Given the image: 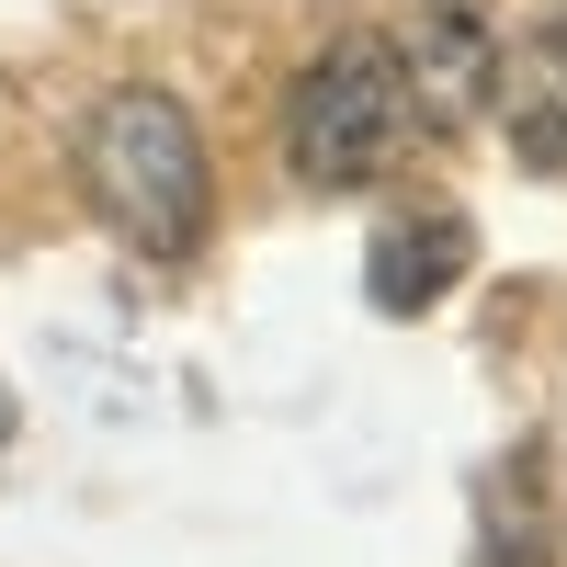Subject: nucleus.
I'll use <instances>...</instances> for the list:
<instances>
[{"label":"nucleus","instance_id":"5","mask_svg":"<svg viewBox=\"0 0 567 567\" xmlns=\"http://www.w3.org/2000/svg\"><path fill=\"white\" fill-rule=\"evenodd\" d=\"M374 307H386V318H420V307H432L443 296V284L465 272V227L454 216H432V205H420V216H386V227H374Z\"/></svg>","mask_w":567,"mask_h":567},{"label":"nucleus","instance_id":"2","mask_svg":"<svg viewBox=\"0 0 567 567\" xmlns=\"http://www.w3.org/2000/svg\"><path fill=\"white\" fill-rule=\"evenodd\" d=\"M420 125V91H409V58L386 34H341L318 45L296 103H284V159H296V182H318V194H352V182H374Z\"/></svg>","mask_w":567,"mask_h":567},{"label":"nucleus","instance_id":"1","mask_svg":"<svg viewBox=\"0 0 567 567\" xmlns=\"http://www.w3.org/2000/svg\"><path fill=\"white\" fill-rule=\"evenodd\" d=\"M80 182H91V205H103L148 261H182V250L205 239V205H216L205 136H194V114H182L159 80H114L103 103H91Z\"/></svg>","mask_w":567,"mask_h":567},{"label":"nucleus","instance_id":"6","mask_svg":"<svg viewBox=\"0 0 567 567\" xmlns=\"http://www.w3.org/2000/svg\"><path fill=\"white\" fill-rule=\"evenodd\" d=\"M0 443H12V386H0Z\"/></svg>","mask_w":567,"mask_h":567},{"label":"nucleus","instance_id":"3","mask_svg":"<svg viewBox=\"0 0 567 567\" xmlns=\"http://www.w3.org/2000/svg\"><path fill=\"white\" fill-rule=\"evenodd\" d=\"M409 91H420V114L432 125H465L499 91V58H488V23H477V0H432V12L409 23Z\"/></svg>","mask_w":567,"mask_h":567},{"label":"nucleus","instance_id":"4","mask_svg":"<svg viewBox=\"0 0 567 567\" xmlns=\"http://www.w3.org/2000/svg\"><path fill=\"white\" fill-rule=\"evenodd\" d=\"M499 103H511V148L534 171H567V0L499 58Z\"/></svg>","mask_w":567,"mask_h":567}]
</instances>
